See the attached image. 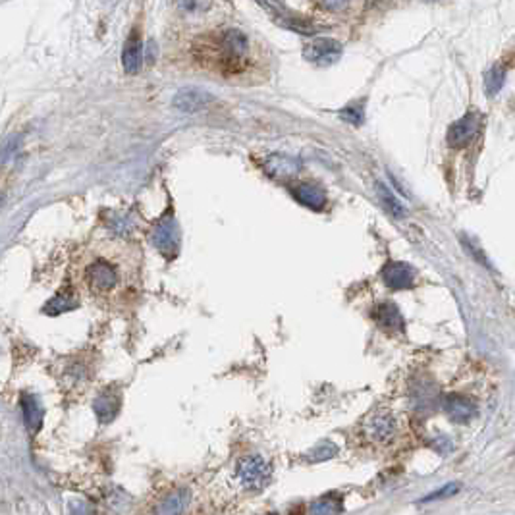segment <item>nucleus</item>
<instances>
[{
	"label": "nucleus",
	"mask_w": 515,
	"mask_h": 515,
	"mask_svg": "<svg viewBox=\"0 0 515 515\" xmlns=\"http://www.w3.org/2000/svg\"><path fill=\"white\" fill-rule=\"evenodd\" d=\"M237 477L249 490H261L270 483V467L259 455L243 457L237 465Z\"/></svg>",
	"instance_id": "7ed1b4c3"
},
{
	"label": "nucleus",
	"mask_w": 515,
	"mask_h": 515,
	"mask_svg": "<svg viewBox=\"0 0 515 515\" xmlns=\"http://www.w3.org/2000/svg\"><path fill=\"white\" fill-rule=\"evenodd\" d=\"M270 515H276V514H270Z\"/></svg>",
	"instance_id": "a878e982"
},
{
	"label": "nucleus",
	"mask_w": 515,
	"mask_h": 515,
	"mask_svg": "<svg viewBox=\"0 0 515 515\" xmlns=\"http://www.w3.org/2000/svg\"><path fill=\"white\" fill-rule=\"evenodd\" d=\"M332 455H336V446L334 444L324 442L322 446H319L313 455H311V462H324V459H330Z\"/></svg>",
	"instance_id": "412c9836"
},
{
	"label": "nucleus",
	"mask_w": 515,
	"mask_h": 515,
	"mask_svg": "<svg viewBox=\"0 0 515 515\" xmlns=\"http://www.w3.org/2000/svg\"><path fill=\"white\" fill-rule=\"evenodd\" d=\"M479 132V116L477 114H467L464 116L459 122L450 128L448 132V143L453 149H459V147H465L473 139L475 135Z\"/></svg>",
	"instance_id": "6e6552de"
},
{
	"label": "nucleus",
	"mask_w": 515,
	"mask_h": 515,
	"mask_svg": "<svg viewBox=\"0 0 515 515\" xmlns=\"http://www.w3.org/2000/svg\"><path fill=\"white\" fill-rule=\"evenodd\" d=\"M186 490H176L158 505V515H182L186 507Z\"/></svg>",
	"instance_id": "f3484780"
},
{
	"label": "nucleus",
	"mask_w": 515,
	"mask_h": 515,
	"mask_svg": "<svg viewBox=\"0 0 515 515\" xmlns=\"http://www.w3.org/2000/svg\"><path fill=\"white\" fill-rule=\"evenodd\" d=\"M155 241L156 245L165 251H170L178 245V232H176L172 220H163L155 232Z\"/></svg>",
	"instance_id": "dca6fc26"
},
{
	"label": "nucleus",
	"mask_w": 515,
	"mask_h": 515,
	"mask_svg": "<svg viewBox=\"0 0 515 515\" xmlns=\"http://www.w3.org/2000/svg\"><path fill=\"white\" fill-rule=\"evenodd\" d=\"M502 82H504V70L500 68V66H494L490 72L486 73V89H488V93L494 95L500 87H502Z\"/></svg>",
	"instance_id": "6ab92c4d"
},
{
	"label": "nucleus",
	"mask_w": 515,
	"mask_h": 515,
	"mask_svg": "<svg viewBox=\"0 0 515 515\" xmlns=\"http://www.w3.org/2000/svg\"><path fill=\"white\" fill-rule=\"evenodd\" d=\"M444 409L448 413V417L455 422H469L477 413V407L471 398L462 396V394H450L444 400Z\"/></svg>",
	"instance_id": "1a4fd4ad"
},
{
	"label": "nucleus",
	"mask_w": 515,
	"mask_h": 515,
	"mask_svg": "<svg viewBox=\"0 0 515 515\" xmlns=\"http://www.w3.org/2000/svg\"><path fill=\"white\" fill-rule=\"evenodd\" d=\"M21 407H23V417H25V424L32 433H37L41 429L43 422V407L37 403V400L29 396V394H23L21 396Z\"/></svg>",
	"instance_id": "4468645a"
},
{
	"label": "nucleus",
	"mask_w": 515,
	"mask_h": 515,
	"mask_svg": "<svg viewBox=\"0 0 515 515\" xmlns=\"http://www.w3.org/2000/svg\"><path fill=\"white\" fill-rule=\"evenodd\" d=\"M178 4L186 12H205L211 8L213 0H178Z\"/></svg>",
	"instance_id": "aec40b11"
},
{
	"label": "nucleus",
	"mask_w": 515,
	"mask_h": 515,
	"mask_svg": "<svg viewBox=\"0 0 515 515\" xmlns=\"http://www.w3.org/2000/svg\"><path fill=\"white\" fill-rule=\"evenodd\" d=\"M363 433L365 436L372 440V442H388L394 433H396V422L390 413L384 411H374L367 417V421L363 424Z\"/></svg>",
	"instance_id": "39448f33"
},
{
	"label": "nucleus",
	"mask_w": 515,
	"mask_h": 515,
	"mask_svg": "<svg viewBox=\"0 0 515 515\" xmlns=\"http://www.w3.org/2000/svg\"><path fill=\"white\" fill-rule=\"evenodd\" d=\"M85 282L97 294H110L122 282L120 267L106 257H93L85 265Z\"/></svg>",
	"instance_id": "f03ea898"
},
{
	"label": "nucleus",
	"mask_w": 515,
	"mask_h": 515,
	"mask_svg": "<svg viewBox=\"0 0 515 515\" xmlns=\"http://www.w3.org/2000/svg\"><path fill=\"white\" fill-rule=\"evenodd\" d=\"M342 118H346L348 122H351V124H361V120H363V110H359V108H346L344 112H342Z\"/></svg>",
	"instance_id": "b1692460"
},
{
	"label": "nucleus",
	"mask_w": 515,
	"mask_h": 515,
	"mask_svg": "<svg viewBox=\"0 0 515 515\" xmlns=\"http://www.w3.org/2000/svg\"><path fill=\"white\" fill-rule=\"evenodd\" d=\"M197 51H201V60L211 62L224 75H239L248 72L251 41L239 29H226L217 39L201 43Z\"/></svg>",
	"instance_id": "f257e3e1"
},
{
	"label": "nucleus",
	"mask_w": 515,
	"mask_h": 515,
	"mask_svg": "<svg viewBox=\"0 0 515 515\" xmlns=\"http://www.w3.org/2000/svg\"><path fill=\"white\" fill-rule=\"evenodd\" d=\"M342 507V500L336 494L322 496L311 504L309 515H340Z\"/></svg>",
	"instance_id": "2eb2a0df"
},
{
	"label": "nucleus",
	"mask_w": 515,
	"mask_h": 515,
	"mask_svg": "<svg viewBox=\"0 0 515 515\" xmlns=\"http://www.w3.org/2000/svg\"><path fill=\"white\" fill-rule=\"evenodd\" d=\"M379 193H381V199L386 203V206L390 208V213L394 215L396 218H402L403 215H405V211H403V206L400 205V201L396 199V197L392 195L390 191L386 189V187L382 186V184H379Z\"/></svg>",
	"instance_id": "a211bd4d"
},
{
	"label": "nucleus",
	"mask_w": 515,
	"mask_h": 515,
	"mask_svg": "<svg viewBox=\"0 0 515 515\" xmlns=\"http://www.w3.org/2000/svg\"><path fill=\"white\" fill-rule=\"evenodd\" d=\"M457 492V484H446L444 488H440V490H436V492H433V494H429L422 502H433V500H442V498H448V496H452Z\"/></svg>",
	"instance_id": "4be33fe9"
},
{
	"label": "nucleus",
	"mask_w": 515,
	"mask_h": 515,
	"mask_svg": "<svg viewBox=\"0 0 515 515\" xmlns=\"http://www.w3.org/2000/svg\"><path fill=\"white\" fill-rule=\"evenodd\" d=\"M95 409H97V413H101L103 409H106V411H108V421H110V419L114 417V413L118 411V402H114V400H110V398L103 396V398L97 402V407H95Z\"/></svg>",
	"instance_id": "5701e85b"
},
{
	"label": "nucleus",
	"mask_w": 515,
	"mask_h": 515,
	"mask_svg": "<svg viewBox=\"0 0 515 515\" xmlns=\"http://www.w3.org/2000/svg\"><path fill=\"white\" fill-rule=\"evenodd\" d=\"M265 168H267L268 174L274 176V178H289V176L298 174L301 165H299L296 158H291V156L272 155L268 156Z\"/></svg>",
	"instance_id": "ddd939ff"
},
{
	"label": "nucleus",
	"mask_w": 515,
	"mask_h": 515,
	"mask_svg": "<svg viewBox=\"0 0 515 515\" xmlns=\"http://www.w3.org/2000/svg\"><path fill=\"white\" fill-rule=\"evenodd\" d=\"M122 64L128 73H137L141 70V37L139 33L134 32L124 45L122 51Z\"/></svg>",
	"instance_id": "f8f14e48"
},
{
	"label": "nucleus",
	"mask_w": 515,
	"mask_h": 515,
	"mask_svg": "<svg viewBox=\"0 0 515 515\" xmlns=\"http://www.w3.org/2000/svg\"><path fill=\"white\" fill-rule=\"evenodd\" d=\"M372 319L384 332H390V334H400V332H403V326H405L402 313L392 303H379L374 313H372Z\"/></svg>",
	"instance_id": "9d476101"
},
{
	"label": "nucleus",
	"mask_w": 515,
	"mask_h": 515,
	"mask_svg": "<svg viewBox=\"0 0 515 515\" xmlns=\"http://www.w3.org/2000/svg\"><path fill=\"white\" fill-rule=\"evenodd\" d=\"M346 2H348V0H324V6L330 8V10H340Z\"/></svg>",
	"instance_id": "393cba45"
},
{
	"label": "nucleus",
	"mask_w": 515,
	"mask_h": 515,
	"mask_svg": "<svg viewBox=\"0 0 515 515\" xmlns=\"http://www.w3.org/2000/svg\"><path fill=\"white\" fill-rule=\"evenodd\" d=\"M213 101H215L213 95H208L206 91H203V89L189 87V89H182L180 93L176 95L172 104H174V108H178V110L191 114L206 108Z\"/></svg>",
	"instance_id": "423d86ee"
},
{
	"label": "nucleus",
	"mask_w": 515,
	"mask_h": 515,
	"mask_svg": "<svg viewBox=\"0 0 515 515\" xmlns=\"http://www.w3.org/2000/svg\"><path fill=\"white\" fill-rule=\"evenodd\" d=\"M305 60L319 66L334 64L342 56V45L334 39H315L303 49Z\"/></svg>",
	"instance_id": "20e7f679"
},
{
	"label": "nucleus",
	"mask_w": 515,
	"mask_h": 515,
	"mask_svg": "<svg viewBox=\"0 0 515 515\" xmlns=\"http://www.w3.org/2000/svg\"><path fill=\"white\" fill-rule=\"evenodd\" d=\"M382 280L386 282V286L392 289H405L411 288L415 282V270L405 263L392 261L386 267L382 268Z\"/></svg>",
	"instance_id": "0eeeda50"
},
{
	"label": "nucleus",
	"mask_w": 515,
	"mask_h": 515,
	"mask_svg": "<svg viewBox=\"0 0 515 515\" xmlns=\"http://www.w3.org/2000/svg\"><path fill=\"white\" fill-rule=\"evenodd\" d=\"M294 195L301 205L309 206L313 211H320L326 205V193L315 184H298L294 187Z\"/></svg>",
	"instance_id": "9b49d317"
}]
</instances>
